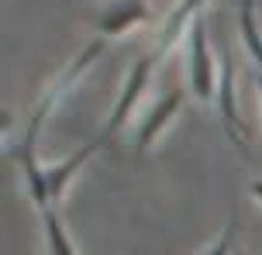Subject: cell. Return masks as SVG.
Wrapping results in <instances>:
<instances>
[{
  "mask_svg": "<svg viewBox=\"0 0 262 255\" xmlns=\"http://www.w3.org/2000/svg\"><path fill=\"white\" fill-rule=\"evenodd\" d=\"M159 66V59H156V52L152 55H142L135 66H131V73H128V83H124V90H121V97H118V104H114V110H111V118H107V124H104V131L97 134L100 138V145H107L114 134L124 128V121H128V114H131V107L138 104V97H142V90H145V83H148V76H152V69Z\"/></svg>",
  "mask_w": 262,
  "mask_h": 255,
  "instance_id": "cell-1",
  "label": "cell"
},
{
  "mask_svg": "<svg viewBox=\"0 0 262 255\" xmlns=\"http://www.w3.org/2000/svg\"><path fill=\"white\" fill-rule=\"evenodd\" d=\"M190 86H193V94L200 100H210L214 90H217L214 59H210V45H207V28H204L200 14L190 21Z\"/></svg>",
  "mask_w": 262,
  "mask_h": 255,
  "instance_id": "cell-2",
  "label": "cell"
},
{
  "mask_svg": "<svg viewBox=\"0 0 262 255\" xmlns=\"http://www.w3.org/2000/svg\"><path fill=\"white\" fill-rule=\"evenodd\" d=\"M217 104H221V121H224V128H228V138H231L242 152H249V145H245V131H242V121H238V107H235V62H231V55H228V52H221Z\"/></svg>",
  "mask_w": 262,
  "mask_h": 255,
  "instance_id": "cell-3",
  "label": "cell"
},
{
  "mask_svg": "<svg viewBox=\"0 0 262 255\" xmlns=\"http://www.w3.org/2000/svg\"><path fill=\"white\" fill-rule=\"evenodd\" d=\"M97 148H104L100 145V138H93V142H86V145L79 148L76 155H73V159H66V162H59V166H52V169H45V187H49V200H59V197H62L66 193V187H69V179H73V176L79 173V166H83V162L90 159L93 152H97Z\"/></svg>",
  "mask_w": 262,
  "mask_h": 255,
  "instance_id": "cell-4",
  "label": "cell"
},
{
  "mask_svg": "<svg viewBox=\"0 0 262 255\" xmlns=\"http://www.w3.org/2000/svg\"><path fill=\"white\" fill-rule=\"evenodd\" d=\"M183 107V94L180 90H172V94H166L162 100H159L156 107H152V114L145 118V124H142V131H138V152H145V148L156 142V134L169 124V118L176 114V110Z\"/></svg>",
  "mask_w": 262,
  "mask_h": 255,
  "instance_id": "cell-5",
  "label": "cell"
},
{
  "mask_svg": "<svg viewBox=\"0 0 262 255\" xmlns=\"http://www.w3.org/2000/svg\"><path fill=\"white\" fill-rule=\"evenodd\" d=\"M142 17H145L142 0H118L111 11L100 14V31H104V35H121L124 28H135Z\"/></svg>",
  "mask_w": 262,
  "mask_h": 255,
  "instance_id": "cell-6",
  "label": "cell"
},
{
  "mask_svg": "<svg viewBox=\"0 0 262 255\" xmlns=\"http://www.w3.org/2000/svg\"><path fill=\"white\" fill-rule=\"evenodd\" d=\"M200 4H204V0H183V4L176 7V14H172L169 21H166V28H162V38H159V45H156V59H162V55H166V49H169L172 41L180 38L183 25H190V21L196 17Z\"/></svg>",
  "mask_w": 262,
  "mask_h": 255,
  "instance_id": "cell-7",
  "label": "cell"
},
{
  "mask_svg": "<svg viewBox=\"0 0 262 255\" xmlns=\"http://www.w3.org/2000/svg\"><path fill=\"white\" fill-rule=\"evenodd\" d=\"M238 25H242V38L249 45L252 59L262 66V35H259V28H255V0H242L238 4Z\"/></svg>",
  "mask_w": 262,
  "mask_h": 255,
  "instance_id": "cell-8",
  "label": "cell"
},
{
  "mask_svg": "<svg viewBox=\"0 0 262 255\" xmlns=\"http://www.w3.org/2000/svg\"><path fill=\"white\" fill-rule=\"evenodd\" d=\"M41 221H45V238H49V252L52 255H76L73 242H69V235H66L62 221L55 214V207H45L41 211Z\"/></svg>",
  "mask_w": 262,
  "mask_h": 255,
  "instance_id": "cell-9",
  "label": "cell"
},
{
  "mask_svg": "<svg viewBox=\"0 0 262 255\" xmlns=\"http://www.w3.org/2000/svg\"><path fill=\"white\" fill-rule=\"evenodd\" d=\"M231 245H235V217H228V224H224L217 245H214L210 252H204V255H231Z\"/></svg>",
  "mask_w": 262,
  "mask_h": 255,
  "instance_id": "cell-10",
  "label": "cell"
},
{
  "mask_svg": "<svg viewBox=\"0 0 262 255\" xmlns=\"http://www.w3.org/2000/svg\"><path fill=\"white\" fill-rule=\"evenodd\" d=\"M252 193H255V197L262 200V179H255V183H252Z\"/></svg>",
  "mask_w": 262,
  "mask_h": 255,
  "instance_id": "cell-11",
  "label": "cell"
},
{
  "mask_svg": "<svg viewBox=\"0 0 262 255\" xmlns=\"http://www.w3.org/2000/svg\"><path fill=\"white\" fill-rule=\"evenodd\" d=\"M255 86H259V94H262V73H255Z\"/></svg>",
  "mask_w": 262,
  "mask_h": 255,
  "instance_id": "cell-12",
  "label": "cell"
}]
</instances>
